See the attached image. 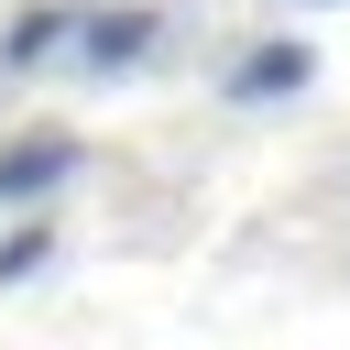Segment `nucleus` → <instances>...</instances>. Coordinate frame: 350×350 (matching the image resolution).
I'll return each instance as SVG.
<instances>
[{
  "label": "nucleus",
  "mask_w": 350,
  "mask_h": 350,
  "mask_svg": "<svg viewBox=\"0 0 350 350\" xmlns=\"http://www.w3.org/2000/svg\"><path fill=\"white\" fill-rule=\"evenodd\" d=\"M66 164H77V142H66V131H33V142H11V153H0V197H44Z\"/></svg>",
  "instance_id": "f257e3e1"
},
{
  "label": "nucleus",
  "mask_w": 350,
  "mask_h": 350,
  "mask_svg": "<svg viewBox=\"0 0 350 350\" xmlns=\"http://www.w3.org/2000/svg\"><path fill=\"white\" fill-rule=\"evenodd\" d=\"M77 44H88V66H131L153 44V11H98V22H77Z\"/></svg>",
  "instance_id": "f03ea898"
},
{
  "label": "nucleus",
  "mask_w": 350,
  "mask_h": 350,
  "mask_svg": "<svg viewBox=\"0 0 350 350\" xmlns=\"http://www.w3.org/2000/svg\"><path fill=\"white\" fill-rule=\"evenodd\" d=\"M230 88H241V98H284V88H306V44H262V55H241Z\"/></svg>",
  "instance_id": "7ed1b4c3"
},
{
  "label": "nucleus",
  "mask_w": 350,
  "mask_h": 350,
  "mask_svg": "<svg viewBox=\"0 0 350 350\" xmlns=\"http://www.w3.org/2000/svg\"><path fill=\"white\" fill-rule=\"evenodd\" d=\"M44 44H66V11H22V22H11V66H33Z\"/></svg>",
  "instance_id": "20e7f679"
},
{
  "label": "nucleus",
  "mask_w": 350,
  "mask_h": 350,
  "mask_svg": "<svg viewBox=\"0 0 350 350\" xmlns=\"http://www.w3.org/2000/svg\"><path fill=\"white\" fill-rule=\"evenodd\" d=\"M44 262H55L44 230H11V241H0V284H22V273H44Z\"/></svg>",
  "instance_id": "39448f33"
}]
</instances>
